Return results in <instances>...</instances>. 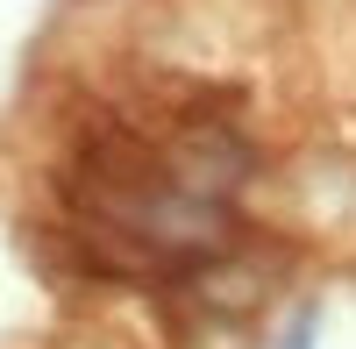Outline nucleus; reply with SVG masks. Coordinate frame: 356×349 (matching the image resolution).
Instances as JSON below:
<instances>
[{"label":"nucleus","mask_w":356,"mask_h":349,"mask_svg":"<svg viewBox=\"0 0 356 349\" xmlns=\"http://www.w3.org/2000/svg\"><path fill=\"white\" fill-rule=\"evenodd\" d=\"M243 186L250 143L235 122L214 114H150L114 122L86 143L79 171L65 179L72 243L100 271L136 285L207 278L243 250Z\"/></svg>","instance_id":"obj_1"}]
</instances>
